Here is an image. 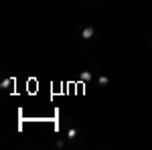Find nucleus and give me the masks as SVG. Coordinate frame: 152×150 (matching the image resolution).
Wrapping results in <instances>:
<instances>
[{
    "mask_svg": "<svg viewBox=\"0 0 152 150\" xmlns=\"http://www.w3.org/2000/svg\"><path fill=\"white\" fill-rule=\"evenodd\" d=\"M97 83H99V85H107V83H110V79H107L105 75H101V77L97 79Z\"/></svg>",
    "mask_w": 152,
    "mask_h": 150,
    "instance_id": "7ed1b4c3",
    "label": "nucleus"
},
{
    "mask_svg": "<svg viewBox=\"0 0 152 150\" xmlns=\"http://www.w3.org/2000/svg\"><path fill=\"white\" fill-rule=\"evenodd\" d=\"M93 35H95V29H93V27H87V29L81 33V39H91Z\"/></svg>",
    "mask_w": 152,
    "mask_h": 150,
    "instance_id": "f257e3e1",
    "label": "nucleus"
},
{
    "mask_svg": "<svg viewBox=\"0 0 152 150\" xmlns=\"http://www.w3.org/2000/svg\"><path fill=\"white\" fill-rule=\"evenodd\" d=\"M79 79H81V81H91V79H93V75H91L89 71H83V73L79 75Z\"/></svg>",
    "mask_w": 152,
    "mask_h": 150,
    "instance_id": "f03ea898",
    "label": "nucleus"
},
{
    "mask_svg": "<svg viewBox=\"0 0 152 150\" xmlns=\"http://www.w3.org/2000/svg\"><path fill=\"white\" fill-rule=\"evenodd\" d=\"M55 146H57V148H63V146H65V142H63V140H57V142H55Z\"/></svg>",
    "mask_w": 152,
    "mask_h": 150,
    "instance_id": "20e7f679",
    "label": "nucleus"
}]
</instances>
